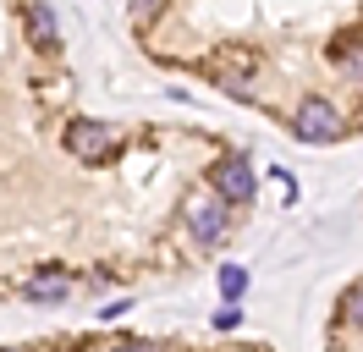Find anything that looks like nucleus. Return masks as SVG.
I'll return each mask as SVG.
<instances>
[{
    "label": "nucleus",
    "mask_w": 363,
    "mask_h": 352,
    "mask_svg": "<svg viewBox=\"0 0 363 352\" xmlns=\"http://www.w3.org/2000/svg\"><path fill=\"white\" fill-rule=\"evenodd\" d=\"M28 297H33V303H61V297H67V281H28Z\"/></svg>",
    "instance_id": "423d86ee"
},
{
    "label": "nucleus",
    "mask_w": 363,
    "mask_h": 352,
    "mask_svg": "<svg viewBox=\"0 0 363 352\" xmlns=\"http://www.w3.org/2000/svg\"><path fill=\"white\" fill-rule=\"evenodd\" d=\"M67 149L77 154V160H111L116 154V127H105V121H72L67 127Z\"/></svg>",
    "instance_id": "f03ea898"
},
{
    "label": "nucleus",
    "mask_w": 363,
    "mask_h": 352,
    "mask_svg": "<svg viewBox=\"0 0 363 352\" xmlns=\"http://www.w3.org/2000/svg\"><path fill=\"white\" fill-rule=\"evenodd\" d=\"M187 226H193V242H199V248H215V242L226 237V204H220V198L193 204V209H187Z\"/></svg>",
    "instance_id": "7ed1b4c3"
},
{
    "label": "nucleus",
    "mask_w": 363,
    "mask_h": 352,
    "mask_svg": "<svg viewBox=\"0 0 363 352\" xmlns=\"http://www.w3.org/2000/svg\"><path fill=\"white\" fill-rule=\"evenodd\" d=\"M242 286H248V275H242L237 264H220V292H226V297H242Z\"/></svg>",
    "instance_id": "0eeeda50"
},
{
    "label": "nucleus",
    "mask_w": 363,
    "mask_h": 352,
    "mask_svg": "<svg viewBox=\"0 0 363 352\" xmlns=\"http://www.w3.org/2000/svg\"><path fill=\"white\" fill-rule=\"evenodd\" d=\"M341 314H347V319H352V325L363 330V286H352V292L341 297Z\"/></svg>",
    "instance_id": "6e6552de"
},
{
    "label": "nucleus",
    "mask_w": 363,
    "mask_h": 352,
    "mask_svg": "<svg viewBox=\"0 0 363 352\" xmlns=\"http://www.w3.org/2000/svg\"><path fill=\"white\" fill-rule=\"evenodd\" d=\"M253 171L242 165V160H226V165H215V193H220V204H248L253 198Z\"/></svg>",
    "instance_id": "20e7f679"
},
{
    "label": "nucleus",
    "mask_w": 363,
    "mask_h": 352,
    "mask_svg": "<svg viewBox=\"0 0 363 352\" xmlns=\"http://www.w3.org/2000/svg\"><path fill=\"white\" fill-rule=\"evenodd\" d=\"M111 352H155V347H143V341H121V347H111Z\"/></svg>",
    "instance_id": "9d476101"
},
{
    "label": "nucleus",
    "mask_w": 363,
    "mask_h": 352,
    "mask_svg": "<svg viewBox=\"0 0 363 352\" xmlns=\"http://www.w3.org/2000/svg\"><path fill=\"white\" fill-rule=\"evenodd\" d=\"M28 39H33V50H55V39H61L45 0H28Z\"/></svg>",
    "instance_id": "39448f33"
},
{
    "label": "nucleus",
    "mask_w": 363,
    "mask_h": 352,
    "mask_svg": "<svg viewBox=\"0 0 363 352\" xmlns=\"http://www.w3.org/2000/svg\"><path fill=\"white\" fill-rule=\"evenodd\" d=\"M341 132H347V121L336 116L330 99H303L297 105V138L303 143H336Z\"/></svg>",
    "instance_id": "f257e3e1"
},
{
    "label": "nucleus",
    "mask_w": 363,
    "mask_h": 352,
    "mask_svg": "<svg viewBox=\"0 0 363 352\" xmlns=\"http://www.w3.org/2000/svg\"><path fill=\"white\" fill-rule=\"evenodd\" d=\"M165 0H133V22H155Z\"/></svg>",
    "instance_id": "1a4fd4ad"
}]
</instances>
